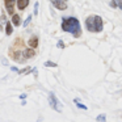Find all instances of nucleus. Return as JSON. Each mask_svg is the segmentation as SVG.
<instances>
[{
  "mask_svg": "<svg viewBox=\"0 0 122 122\" xmlns=\"http://www.w3.org/2000/svg\"><path fill=\"white\" fill-rule=\"evenodd\" d=\"M62 29L67 33H71L74 37H80L81 36V29H80V22L75 17H68V19H63L62 21Z\"/></svg>",
  "mask_w": 122,
  "mask_h": 122,
  "instance_id": "nucleus-1",
  "label": "nucleus"
},
{
  "mask_svg": "<svg viewBox=\"0 0 122 122\" xmlns=\"http://www.w3.org/2000/svg\"><path fill=\"white\" fill-rule=\"evenodd\" d=\"M49 104H50V106L54 109V110H56V112H62V104H61V101L58 100V97H56L55 95H54L53 92H50L49 93Z\"/></svg>",
  "mask_w": 122,
  "mask_h": 122,
  "instance_id": "nucleus-2",
  "label": "nucleus"
},
{
  "mask_svg": "<svg viewBox=\"0 0 122 122\" xmlns=\"http://www.w3.org/2000/svg\"><path fill=\"white\" fill-rule=\"evenodd\" d=\"M93 22H95V32L96 33H100L104 28L102 24V19L100 16H93Z\"/></svg>",
  "mask_w": 122,
  "mask_h": 122,
  "instance_id": "nucleus-3",
  "label": "nucleus"
},
{
  "mask_svg": "<svg viewBox=\"0 0 122 122\" xmlns=\"http://www.w3.org/2000/svg\"><path fill=\"white\" fill-rule=\"evenodd\" d=\"M51 3L56 9H61V11H64L67 8V3L64 0H51Z\"/></svg>",
  "mask_w": 122,
  "mask_h": 122,
  "instance_id": "nucleus-4",
  "label": "nucleus"
},
{
  "mask_svg": "<svg viewBox=\"0 0 122 122\" xmlns=\"http://www.w3.org/2000/svg\"><path fill=\"white\" fill-rule=\"evenodd\" d=\"M85 26H87L88 32H95V22H93V16L87 17L85 20Z\"/></svg>",
  "mask_w": 122,
  "mask_h": 122,
  "instance_id": "nucleus-5",
  "label": "nucleus"
},
{
  "mask_svg": "<svg viewBox=\"0 0 122 122\" xmlns=\"http://www.w3.org/2000/svg\"><path fill=\"white\" fill-rule=\"evenodd\" d=\"M29 4V0H17V8L19 9H25Z\"/></svg>",
  "mask_w": 122,
  "mask_h": 122,
  "instance_id": "nucleus-6",
  "label": "nucleus"
},
{
  "mask_svg": "<svg viewBox=\"0 0 122 122\" xmlns=\"http://www.w3.org/2000/svg\"><path fill=\"white\" fill-rule=\"evenodd\" d=\"M34 55H36V53H34L33 49H28V50L24 51V58L25 59H30V58H33Z\"/></svg>",
  "mask_w": 122,
  "mask_h": 122,
  "instance_id": "nucleus-7",
  "label": "nucleus"
},
{
  "mask_svg": "<svg viewBox=\"0 0 122 122\" xmlns=\"http://www.w3.org/2000/svg\"><path fill=\"white\" fill-rule=\"evenodd\" d=\"M28 45L30 46V49L37 47V46H38V38H37V37H32V38L29 40V42H28Z\"/></svg>",
  "mask_w": 122,
  "mask_h": 122,
  "instance_id": "nucleus-8",
  "label": "nucleus"
},
{
  "mask_svg": "<svg viewBox=\"0 0 122 122\" xmlns=\"http://www.w3.org/2000/svg\"><path fill=\"white\" fill-rule=\"evenodd\" d=\"M12 24H15V26H19V25L21 24L19 15H15V13H13V17H12Z\"/></svg>",
  "mask_w": 122,
  "mask_h": 122,
  "instance_id": "nucleus-9",
  "label": "nucleus"
},
{
  "mask_svg": "<svg viewBox=\"0 0 122 122\" xmlns=\"http://www.w3.org/2000/svg\"><path fill=\"white\" fill-rule=\"evenodd\" d=\"M5 7H7V11H8V13L13 15V3H5Z\"/></svg>",
  "mask_w": 122,
  "mask_h": 122,
  "instance_id": "nucleus-10",
  "label": "nucleus"
},
{
  "mask_svg": "<svg viewBox=\"0 0 122 122\" xmlns=\"http://www.w3.org/2000/svg\"><path fill=\"white\" fill-rule=\"evenodd\" d=\"M5 34H7V36L12 34V24H11V22H7V26H5Z\"/></svg>",
  "mask_w": 122,
  "mask_h": 122,
  "instance_id": "nucleus-11",
  "label": "nucleus"
},
{
  "mask_svg": "<svg viewBox=\"0 0 122 122\" xmlns=\"http://www.w3.org/2000/svg\"><path fill=\"white\" fill-rule=\"evenodd\" d=\"M74 101H75V104H76V105H77V108H80V109H83V110H87V109H88V108H87V106H85V105H84V104H80V102H79V98H75V100H74Z\"/></svg>",
  "mask_w": 122,
  "mask_h": 122,
  "instance_id": "nucleus-12",
  "label": "nucleus"
},
{
  "mask_svg": "<svg viewBox=\"0 0 122 122\" xmlns=\"http://www.w3.org/2000/svg\"><path fill=\"white\" fill-rule=\"evenodd\" d=\"M96 121L97 122H105L106 121V116L105 114H98L97 118H96Z\"/></svg>",
  "mask_w": 122,
  "mask_h": 122,
  "instance_id": "nucleus-13",
  "label": "nucleus"
},
{
  "mask_svg": "<svg viewBox=\"0 0 122 122\" xmlns=\"http://www.w3.org/2000/svg\"><path fill=\"white\" fill-rule=\"evenodd\" d=\"M21 55H22L21 53H15V55H13V59H15V61H22Z\"/></svg>",
  "mask_w": 122,
  "mask_h": 122,
  "instance_id": "nucleus-14",
  "label": "nucleus"
},
{
  "mask_svg": "<svg viewBox=\"0 0 122 122\" xmlns=\"http://www.w3.org/2000/svg\"><path fill=\"white\" fill-rule=\"evenodd\" d=\"M45 66H47V67H56V63H54V62L47 61V62H45Z\"/></svg>",
  "mask_w": 122,
  "mask_h": 122,
  "instance_id": "nucleus-15",
  "label": "nucleus"
},
{
  "mask_svg": "<svg viewBox=\"0 0 122 122\" xmlns=\"http://www.w3.org/2000/svg\"><path fill=\"white\" fill-rule=\"evenodd\" d=\"M113 1L117 4V7H118L119 9H122V0H113Z\"/></svg>",
  "mask_w": 122,
  "mask_h": 122,
  "instance_id": "nucleus-16",
  "label": "nucleus"
},
{
  "mask_svg": "<svg viewBox=\"0 0 122 122\" xmlns=\"http://www.w3.org/2000/svg\"><path fill=\"white\" fill-rule=\"evenodd\" d=\"M32 21V16H29L26 20H25V22H24V26H26V25H29V22Z\"/></svg>",
  "mask_w": 122,
  "mask_h": 122,
  "instance_id": "nucleus-17",
  "label": "nucleus"
},
{
  "mask_svg": "<svg viewBox=\"0 0 122 122\" xmlns=\"http://www.w3.org/2000/svg\"><path fill=\"white\" fill-rule=\"evenodd\" d=\"M56 46H58L59 49H63V47H64V43H63V41H58V45H56Z\"/></svg>",
  "mask_w": 122,
  "mask_h": 122,
  "instance_id": "nucleus-18",
  "label": "nucleus"
},
{
  "mask_svg": "<svg viewBox=\"0 0 122 122\" xmlns=\"http://www.w3.org/2000/svg\"><path fill=\"white\" fill-rule=\"evenodd\" d=\"M30 70L29 68H25V70H20L19 71V74H28V72H29Z\"/></svg>",
  "mask_w": 122,
  "mask_h": 122,
  "instance_id": "nucleus-19",
  "label": "nucleus"
},
{
  "mask_svg": "<svg viewBox=\"0 0 122 122\" xmlns=\"http://www.w3.org/2000/svg\"><path fill=\"white\" fill-rule=\"evenodd\" d=\"M38 5H40V3H36V4H34V13H36V15L38 13Z\"/></svg>",
  "mask_w": 122,
  "mask_h": 122,
  "instance_id": "nucleus-20",
  "label": "nucleus"
},
{
  "mask_svg": "<svg viewBox=\"0 0 122 122\" xmlns=\"http://www.w3.org/2000/svg\"><path fill=\"white\" fill-rule=\"evenodd\" d=\"M110 7H112V8H117V4L114 3L113 0H112V1H110Z\"/></svg>",
  "mask_w": 122,
  "mask_h": 122,
  "instance_id": "nucleus-21",
  "label": "nucleus"
},
{
  "mask_svg": "<svg viewBox=\"0 0 122 122\" xmlns=\"http://www.w3.org/2000/svg\"><path fill=\"white\" fill-rule=\"evenodd\" d=\"M25 97H26V95H24V93H22V95H21V96H20V98H21V100H24V98H25Z\"/></svg>",
  "mask_w": 122,
  "mask_h": 122,
  "instance_id": "nucleus-22",
  "label": "nucleus"
},
{
  "mask_svg": "<svg viewBox=\"0 0 122 122\" xmlns=\"http://www.w3.org/2000/svg\"><path fill=\"white\" fill-rule=\"evenodd\" d=\"M0 29H1V26H0Z\"/></svg>",
  "mask_w": 122,
  "mask_h": 122,
  "instance_id": "nucleus-23",
  "label": "nucleus"
},
{
  "mask_svg": "<svg viewBox=\"0 0 122 122\" xmlns=\"http://www.w3.org/2000/svg\"><path fill=\"white\" fill-rule=\"evenodd\" d=\"M64 1H66V0H64Z\"/></svg>",
  "mask_w": 122,
  "mask_h": 122,
  "instance_id": "nucleus-24",
  "label": "nucleus"
}]
</instances>
